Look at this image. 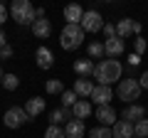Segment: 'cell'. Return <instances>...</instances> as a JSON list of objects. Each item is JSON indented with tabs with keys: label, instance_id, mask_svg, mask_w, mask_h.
Instances as JSON below:
<instances>
[{
	"label": "cell",
	"instance_id": "6da1fadb",
	"mask_svg": "<svg viewBox=\"0 0 148 138\" xmlns=\"http://www.w3.org/2000/svg\"><path fill=\"white\" fill-rule=\"evenodd\" d=\"M123 74V67L116 62V59H101L94 67V77L99 81V86H111L114 81H119Z\"/></svg>",
	"mask_w": 148,
	"mask_h": 138
},
{
	"label": "cell",
	"instance_id": "7a4b0ae2",
	"mask_svg": "<svg viewBox=\"0 0 148 138\" xmlns=\"http://www.w3.org/2000/svg\"><path fill=\"white\" fill-rule=\"evenodd\" d=\"M59 42H62V49H67V52L79 49L84 44V30L79 25H64L62 35H59Z\"/></svg>",
	"mask_w": 148,
	"mask_h": 138
},
{
	"label": "cell",
	"instance_id": "3957f363",
	"mask_svg": "<svg viewBox=\"0 0 148 138\" xmlns=\"http://www.w3.org/2000/svg\"><path fill=\"white\" fill-rule=\"evenodd\" d=\"M10 15L17 25H32L35 22V8L30 0H15L10 5Z\"/></svg>",
	"mask_w": 148,
	"mask_h": 138
},
{
	"label": "cell",
	"instance_id": "277c9868",
	"mask_svg": "<svg viewBox=\"0 0 148 138\" xmlns=\"http://www.w3.org/2000/svg\"><path fill=\"white\" fill-rule=\"evenodd\" d=\"M141 84L138 79H121L119 81V89H116V96L123 101V104H136V99L141 96Z\"/></svg>",
	"mask_w": 148,
	"mask_h": 138
},
{
	"label": "cell",
	"instance_id": "5b68a950",
	"mask_svg": "<svg viewBox=\"0 0 148 138\" xmlns=\"http://www.w3.org/2000/svg\"><path fill=\"white\" fill-rule=\"evenodd\" d=\"M27 121H32V118L27 116V113H25V109H20V106L8 109V111H5V116H3V123H5L8 128H20V126H25Z\"/></svg>",
	"mask_w": 148,
	"mask_h": 138
},
{
	"label": "cell",
	"instance_id": "8992f818",
	"mask_svg": "<svg viewBox=\"0 0 148 138\" xmlns=\"http://www.w3.org/2000/svg\"><path fill=\"white\" fill-rule=\"evenodd\" d=\"M79 27L84 30V35L86 32H91V35H94V32H101L104 30V17L96 10H86L84 17H82V22H79Z\"/></svg>",
	"mask_w": 148,
	"mask_h": 138
},
{
	"label": "cell",
	"instance_id": "52a82bcc",
	"mask_svg": "<svg viewBox=\"0 0 148 138\" xmlns=\"http://www.w3.org/2000/svg\"><path fill=\"white\" fill-rule=\"evenodd\" d=\"M131 35H141V22H136V20H131V17H123V20H119L116 22V37H131Z\"/></svg>",
	"mask_w": 148,
	"mask_h": 138
},
{
	"label": "cell",
	"instance_id": "ba28073f",
	"mask_svg": "<svg viewBox=\"0 0 148 138\" xmlns=\"http://www.w3.org/2000/svg\"><path fill=\"white\" fill-rule=\"evenodd\" d=\"M84 136H86L84 121H79V118L67 121V126H64V138H84Z\"/></svg>",
	"mask_w": 148,
	"mask_h": 138
},
{
	"label": "cell",
	"instance_id": "9c48e42d",
	"mask_svg": "<svg viewBox=\"0 0 148 138\" xmlns=\"http://www.w3.org/2000/svg\"><path fill=\"white\" fill-rule=\"evenodd\" d=\"M91 99H94L96 106H109L111 99H114V91H111V86H94Z\"/></svg>",
	"mask_w": 148,
	"mask_h": 138
},
{
	"label": "cell",
	"instance_id": "30bf717a",
	"mask_svg": "<svg viewBox=\"0 0 148 138\" xmlns=\"http://www.w3.org/2000/svg\"><path fill=\"white\" fill-rule=\"evenodd\" d=\"M104 54H106L109 59L121 57V54H123V40H121V37H111V40H106V42H104Z\"/></svg>",
	"mask_w": 148,
	"mask_h": 138
},
{
	"label": "cell",
	"instance_id": "8fae6325",
	"mask_svg": "<svg viewBox=\"0 0 148 138\" xmlns=\"http://www.w3.org/2000/svg\"><path fill=\"white\" fill-rule=\"evenodd\" d=\"M32 35H35L37 40H47L49 35H52V22H49L47 17L35 20V22H32Z\"/></svg>",
	"mask_w": 148,
	"mask_h": 138
},
{
	"label": "cell",
	"instance_id": "7c38bea8",
	"mask_svg": "<svg viewBox=\"0 0 148 138\" xmlns=\"http://www.w3.org/2000/svg\"><path fill=\"white\" fill-rule=\"evenodd\" d=\"M96 118H99V123L101 126H106V128H111L114 123H116V111H114V106H99L96 109Z\"/></svg>",
	"mask_w": 148,
	"mask_h": 138
},
{
	"label": "cell",
	"instance_id": "4fadbf2b",
	"mask_svg": "<svg viewBox=\"0 0 148 138\" xmlns=\"http://www.w3.org/2000/svg\"><path fill=\"white\" fill-rule=\"evenodd\" d=\"M111 136L114 138H133V123L119 118V121L111 126Z\"/></svg>",
	"mask_w": 148,
	"mask_h": 138
},
{
	"label": "cell",
	"instance_id": "5bb4252c",
	"mask_svg": "<svg viewBox=\"0 0 148 138\" xmlns=\"http://www.w3.org/2000/svg\"><path fill=\"white\" fill-rule=\"evenodd\" d=\"M141 118H146V109H143L141 104H128L126 111H123V121H128V123H138Z\"/></svg>",
	"mask_w": 148,
	"mask_h": 138
},
{
	"label": "cell",
	"instance_id": "9a60e30c",
	"mask_svg": "<svg viewBox=\"0 0 148 138\" xmlns=\"http://www.w3.org/2000/svg\"><path fill=\"white\" fill-rule=\"evenodd\" d=\"M42 111H45V99H42V96H32V99H27L25 113H27L30 118H37Z\"/></svg>",
	"mask_w": 148,
	"mask_h": 138
},
{
	"label": "cell",
	"instance_id": "2e32d148",
	"mask_svg": "<svg viewBox=\"0 0 148 138\" xmlns=\"http://www.w3.org/2000/svg\"><path fill=\"white\" fill-rule=\"evenodd\" d=\"M35 62H37V67L40 69H52V64H54V54L49 52L47 47H40L35 52Z\"/></svg>",
	"mask_w": 148,
	"mask_h": 138
},
{
	"label": "cell",
	"instance_id": "e0dca14e",
	"mask_svg": "<svg viewBox=\"0 0 148 138\" xmlns=\"http://www.w3.org/2000/svg\"><path fill=\"white\" fill-rule=\"evenodd\" d=\"M82 17H84V10H82L77 3H72V5L64 8V20H67V25H79Z\"/></svg>",
	"mask_w": 148,
	"mask_h": 138
},
{
	"label": "cell",
	"instance_id": "ac0fdd59",
	"mask_svg": "<svg viewBox=\"0 0 148 138\" xmlns=\"http://www.w3.org/2000/svg\"><path fill=\"white\" fill-rule=\"evenodd\" d=\"M74 72L79 74V79H89V77H94V62L91 59H79V62H74Z\"/></svg>",
	"mask_w": 148,
	"mask_h": 138
},
{
	"label": "cell",
	"instance_id": "d6986e66",
	"mask_svg": "<svg viewBox=\"0 0 148 138\" xmlns=\"http://www.w3.org/2000/svg\"><path fill=\"white\" fill-rule=\"evenodd\" d=\"M72 91L77 96H82V99H86V96H91V91H94V81H91V79H77Z\"/></svg>",
	"mask_w": 148,
	"mask_h": 138
},
{
	"label": "cell",
	"instance_id": "ffe728a7",
	"mask_svg": "<svg viewBox=\"0 0 148 138\" xmlns=\"http://www.w3.org/2000/svg\"><path fill=\"white\" fill-rule=\"evenodd\" d=\"M72 116H74V118H79V121L89 118V116H91V104H89V101H84V99L77 101V104L72 106Z\"/></svg>",
	"mask_w": 148,
	"mask_h": 138
},
{
	"label": "cell",
	"instance_id": "44dd1931",
	"mask_svg": "<svg viewBox=\"0 0 148 138\" xmlns=\"http://www.w3.org/2000/svg\"><path fill=\"white\" fill-rule=\"evenodd\" d=\"M133 136L136 138H148V118H141L138 123H133Z\"/></svg>",
	"mask_w": 148,
	"mask_h": 138
},
{
	"label": "cell",
	"instance_id": "7402d4cb",
	"mask_svg": "<svg viewBox=\"0 0 148 138\" xmlns=\"http://www.w3.org/2000/svg\"><path fill=\"white\" fill-rule=\"evenodd\" d=\"M3 86H5L8 91H15L17 86H20V79H17V74H5V77H3Z\"/></svg>",
	"mask_w": 148,
	"mask_h": 138
},
{
	"label": "cell",
	"instance_id": "603a6c76",
	"mask_svg": "<svg viewBox=\"0 0 148 138\" xmlns=\"http://www.w3.org/2000/svg\"><path fill=\"white\" fill-rule=\"evenodd\" d=\"M89 138H114V136H111V128L96 126V128H91V131H89Z\"/></svg>",
	"mask_w": 148,
	"mask_h": 138
},
{
	"label": "cell",
	"instance_id": "cb8c5ba5",
	"mask_svg": "<svg viewBox=\"0 0 148 138\" xmlns=\"http://www.w3.org/2000/svg\"><path fill=\"white\" fill-rule=\"evenodd\" d=\"M74 104H77V94L74 91H62V109H72Z\"/></svg>",
	"mask_w": 148,
	"mask_h": 138
},
{
	"label": "cell",
	"instance_id": "d4e9b609",
	"mask_svg": "<svg viewBox=\"0 0 148 138\" xmlns=\"http://www.w3.org/2000/svg\"><path fill=\"white\" fill-rule=\"evenodd\" d=\"M45 89H47V94H59V96H62L64 86H62V81H59V79H49L47 84H45Z\"/></svg>",
	"mask_w": 148,
	"mask_h": 138
},
{
	"label": "cell",
	"instance_id": "484cf974",
	"mask_svg": "<svg viewBox=\"0 0 148 138\" xmlns=\"http://www.w3.org/2000/svg\"><path fill=\"white\" fill-rule=\"evenodd\" d=\"M89 57H104V44H101V42H91L89 44Z\"/></svg>",
	"mask_w": 148,
	"mask_h": 138
},
{
	"label": "cell",
	"instance_id": "4316f807",
	"mask_svg": "<svg viewBox=\"0 0 148 138\" xmlns=\"http://www.w3.org/2000/svg\"><path fill=\"white\" fill-rule=\"evenodd\" d=\"M45 138H64V128H59V126H49L47 131H45Z\"/></svg>",
	"mask_w": 148,
	"mask_h": 138
},
{
	"label": "cell",
	"instance_id": "83f0119b",
	"mask_svg": "<svg viewBox=\"0 0 148 138\" xmlns=\"http://www.w3.org/2000/svg\"><path fill=\"white\" fill-rule=\"evenodd\" d=\"M133 47H136V54H138V57H141V54L146 52V47H148V42H146V40L141 37V35H138V37L133 40Z\"/></svg>",
	"mask_w": 148,
	"mask_h": 138
},
{
	"label": "cell",
	"instance_id": "f1b7e54d",
	"mask_svg": "<svg viewBox=\"0 0 148 138\" xmlns=\"http://www.w3.org/2000/svg\"><path fill=\"white\" fill-rule=\"evenodd\" d=\"M106 35V40H111V37H116V25L114 22H104V30H101Z\"/></svg>",
	"mask_w": 148,
	"mask_h": 138
},
{
	"label": "cell",
	"instance_id": "f546056e",
	"mask_svg": "<svg viewBox=\"0 0 148 138\" xmlns=\"http://www.w3.org/2000/svg\"><path fill=\"white\" fill-rule=\"evenodd\" d=\"M138 64H141V57H138L136 52H131L128 54V67H138Z\"/></svg>",
	"mask_w": 148,
	"mask_h": 138
},
{
	"label": "cell",
	"instance_id": "4dcf8cb0",
	"mask_svg": "<svg viewBox=\"0 0 148 138\" xmlns=\"http://www.w3.org/2000/svg\"><path fill=\"white\" fill-rule=\"evenodd\" d=\"M10 57H12V47H10V44H5V47L0 49V59H10Z\"/></svg>",
	"mask_w": 148,
	"mask_h": 138
},
{
	"label": "cell",
	"instance_id": "1f68e13d",
	"mask_svg": "<svg viewBox=\"0 0 148 138\" xmlns=\"http://www.w3.org/2000/svg\"><path fill=\"white\" fill-rule=\"evenodd\" d=\"M138 84H141V89H148V69L143 72L141 77H138Z\"/></svg>",
	"mask_w": 148,
	"mask_h": 138
},
{
	"label": "cell",
	"instance_id": "d6a6232c",
	"mask_svg": "<svg viewBox=\"0 0 148 138\" xmlns=\"http://www.w3.org/2000/svg\"><path fill=\"white\" fill-rule=\"evenodd\" d=\"M5 20H8V8L3 5V3H0V27L5 25Z\"/></svg>",
	"mask_w": 148,
	"mask_h": 138
},
{
	"label": "cell",
	"instance_id": "836d02e7",
	"mask_svg": "<svg viewBox=\"0 0 148 138\" xmlns=\"http://www.w3.org/2000/svg\"><path fill=\"white\" fill-rule=\"evenodd\" d=\"M5 40H8V37H5V32H3V27H0V49H3V47H5V44H8Z\"/></svg>",
	"mask_w": 148,
	"mask_h": 138
},
{
	"label": "cell",
	"instance_id": "e575fe53",
	"mask_svg": "<svg viewBox=\"0 0 148 138\" xmlns=\"http://www.w3.org/2000/svg\"><path fill=\"white\" fill-rule=\"evenodd\" d=\"M3 77H5V72H3V69H0V84H3Z\"/></svg>",
	"mask_w": 148,
	"mask_h": 138
},
{
	"label": "cell",
	"instance_id": "d590c367",
	"mask_svg": "<svg viewBox=\"0 0 148 138\" xmlns=\"http://www.w3.org/2000/svg\"><path fill=\"white\" fill-rule=\"evenodd\" d=\"M133 138H136V136H133Z\"/></svg>",
	"mask_w": 148,
	"mask_h": 138
}]
</instances>
